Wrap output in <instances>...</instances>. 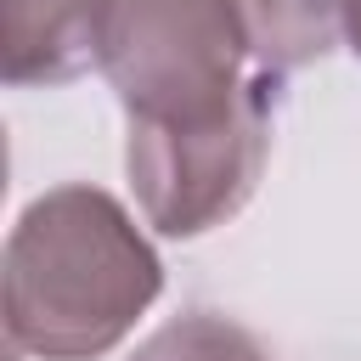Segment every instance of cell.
Returning a JSON list of instances; mask_svg holds the SVG:
<instances>
[{"instance_id":"cell-2","label":"cell","mask_w":361,"mask_h":361,"mask_svg":"<svg viewBox=\"0 0 361 361\" xmlns=\"http://www.w3.org/2000/svg\"><path fill=\"white\" fill-rule=\"evenodd\" d=\"M248 34L231 0H107L96 68L130 124H203L243 102Z\"/></svg>"},{"instance_id":"cell-3","label":"cell","mask_w":361,"mask_h":361,"mask_svg":"<svg viewBox=\"0 0 361 361\" xmlns=\"http://www.w3.org/2000/svg\"><path fill=\"white\" fill-rule=\"evenodd\" d=\"M271 79L276 73L259 68L243 102L203 124H130L124 175L147 226L164 237H203L254 197L271 152Z\"/></svg>"},{"instance_id":"cell-7","label":"cell","mask_w":361,"mask_h":361,"mask_svg":"<svg viewBox=\"0 0 361 361\" xmlns=\"http://www.w3.org/2000/svg\"><path fill=\"white\" fill-rule=\"evenodd\" d=\"M344 39H350V51L361 56V0H344Z\"/></svg>"},{"instance_id":"cell-6","label":"cell","mask_w":361,"mask_h":361,"mask_svg":"<svg viewBox=\"0 0 361 361\" xmlns=\"http://www.w3.org/2000/svg\"><path fill=\"white\" fill-rule=\"evenodd\" d=\"M130 361H265V350L248 327L209 316V310H186L164 322L152 338H141Z\"/></svg>"},{"instance_id":"cell-1","label":"cell","mask_w":361,"mask_h":361,"mask_svg":"<svg viewBox=\"0 0 361 361\" xmlns=\"http://www.w3.org/2000/svg\"><path fill=\"white\" fill-rule=\"evenodd\" d=\"M164 293V259L102 186L39 192L6 237V338L34 361L107 355Z\"/></svg>"},{"instance_id":"cell-4","label":"cell","mask_w":361,"mask_h":361,"mask_svg":"<svg viewBox=\"0 0 361 361\" xmlns=\"http://www.w3.org/2000/svg\"><path fill=\"white\" fill-rule=\"evenodd\" d=\"M107 0H0L6 85H68L102 56Z\"/></svg>"},{"instance_id":"cell-5","label":"cell","mask_w":361,"mask_h":361,"mask_svg":"<svg viewBox=\"0 0 361 361\" xmlns=\"http://www.w3.org/2000/svg\"><path fill=\"white\" fill-rule=\"evenodd\" d=\"M254 51V68L293 73L322 62L344 39V0H231Z\"/></svg>"}]
</instances>
